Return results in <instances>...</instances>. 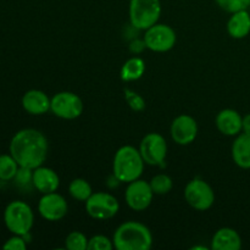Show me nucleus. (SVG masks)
<instances>
[{"instance_id":"412c9836","label":"nucleus","mask_w":250,"mask_h":250,"mask_svg":"<svg viewBox=\"0 0 250 250\" xmlns=\"http://www.w3.org/2000/svg\"><path fill=\"white\" fill-rule=\"evenodd\" d=\"M68 193L71 198H73L77 202H87L90 195L93 194L92 186L89 185L87 180L84 178H75L71 181L68 185Z\"/></svg>"},{"instance_id":"4468645a","label":"nucleus","mask_w":250,"mask_h":250,"mask_svg":"<svg viewBox=\"0 0 250 250\" xmlns=\"http://www.w3.org/2000/svg\"><path fill=\"white\" fill-rule=\"evenodd\" d=\"M32 185L42 194L56 192L60 187V177L50 167L39 166L34 168L32 173Z\"/></svg>"},{"instance_id":"b1692460","label":"nucleus","mask_w":250,"mask_h":250,"mask_svg":"<svg viewBox=\"0 0 250 250\" xmlns=\"http://www.w3.org/2000/svg\"><path fill=\"white\" fill-rule=\"evenodd\" d=\"M88 241L89 239L83 232L72 231L65 238V248L68 250H87Z\"/></svg>"},{"instance_id":"f03ea898","label":"nucleus","mask_w":250,"mask_h":250,"mask_svg":"<svg viewBox=\"0 0 250 250\" xmlns=\"http://www.w3.org/2000/svg\"><path fill=\"white\" fill-rule=\"evenodd\" d=\"M112 242L117 250H149L153 246V234L144 224L126 221L115 229Z\"/></svg>"},{"instance_id":"f8f14e48","label":"nucleus","mask_w":250,"mask_h":250,"mask_svg":"<svg viewBox=\"0 0 250 250\" xmlns=\"http://www.w3.org/2000/svg\"><path fill=\"white\" fill-rule=\"evenodd\" d=\"M68 204L65 198L53 192L43 194L38 202V212L46 221H60L67 215Z\"/></svg>"},{"instance_id":"1a4fd4ad","label":"nucleus","mask_w":250,"mask_h":250,"mask_svg":"<svg viewBox=\"0 0 250 250\" xmlns=\"http://www.w3.org/2000/svg\"><path fill=\"white\" fill-rule=\"evenodd\" d=\"M119 210V200L106 192L93 193L85 202V211L92 219L95 220L112 219Z\"/></svg>"},{"instance_id":"39448f33","label":"nucleus","mask_w":250,"mask_h":250,"mask_svg":"<svg viewBox=\"0 0 250 250\" xmlns=\"http://www.w3.org/2000/svg\"><path fill=\"white\" fill-rule=\"evenodd\" d=\"M129 22L133 28L146 31L158 23L161 15L160 0H129Z\"/></svg>"},{"instance_id":"393cba45","label":"nucleus","mask_w":250,"mask_h":250,"mask_svg":"<svg viewBox=\"0 0 250 250\" xmlns=\"http://www.w3.org/2000/svg\"><path fill=\"white\" fill-rule=\"evenodd\" d=\"M215 1L220 9L229 14H233L241 10H248L250 7V0H215Z\"/></svg>"},{"instance_id":"4be33fe9","label":"nucleus","mask_w":250,"mask_h":250,"mask_svg":"<svg viewBox=\"0 0 250 250\" xmlns=\"http://www.w3.org/2000/svg\"><path fill=\"white\" fill-rule=\"evenodd\" d=\"M20 165L11 154L0 155V180L11 181L16 176Z\"/></svg>"},{"instance_id":"7ed1b4c3","label":"nucleus","mask_w":250,"mask_h":250,"mask_svg":"<svg viewBox=\"0 0 250 250\" xmlns=\"http://www.w3.org/2000/svg\"><path fill=\"white\" fill-rule=\"evenodd\" d=\"M143 158L139 149L132 146H124L115 153L112 161V175L120 182L129 183L141 178L144 171Z\"/></svg>"},{"instance_id":"6ab92c4d","label":"nucleus","mask_w":250,"mask_h":250,"mask_svg":"<svg viewBox=\"0 0 250 250\" xmlns=\"http://www.w3.org/2000/svg\"><path fill=\"white\" fill-rule=\"evenodd\" d=\"M232 159L238 167L243 170L250 168V136L239 133L232 144Z\"/></svg>"},{"instance_id":"aec40b11","label":"nucleus","mask_w":250,"mask_h":250,"mask_svg":"<svg viewBox=\"0 0 250 250\" xmlns=\"http://www.w3.org/2000/svg\"><path fill=\"white\" fill-rule=\"evenodd\" d=\"M144 72H146V62L143 59L133 56L122 65L120 76L124 82H133L143 77Z\"/></svg>"},{"instance_id":"5701e85b","label":"nucleus","mask_w":250,"mask_h":250,"mask_svg":"<svg viewBox=\"0 0 250 250\" xmlns=\"http://www.w3.org/2000/svg\"><path fill=\"white\" fill-rule=\"evenodd\" d=\"M151 190L155 195H165L172 190L173 181L172 178L165 173H159L155 175L150 181H149Z\"/></svg>"},{"instance_id":"f3484780","label":"nucleus","mask_w":250,"mask_h":250,"mask_svg":"<svg viewBox=\"0 0 250 250\" xmlns=\"http://www.w3.org/2000/svg\"><path fill=\"white\" fill-rule=\"evenodd\" d=\"M242 248V238L236 229L222 227L217 229L211 239V249L214 250H239Z\"/></svg>"},{"instance_id":"a878e982","label":"nucleus","mask_w":250,"mask_h":250,"mask_svg":"<svg viewBox=\"0 0 250 250\" xmlns=\"http://www.w3.org/2000/svg\"><path fill=\"white\" fill-rule=\"evenodd\" d=\"M114 248L112 239L106 236H103V234L93 236L88 241V250H112Z\"/></svg>"},{"instance_id":"2eb2a0df","label":"nucleus","mask_w":250,"mask_h":250,"mask_svg":"<svg viewBox=\"0 0 250 250\" xmlns=\"http://www.w3.org/2000/svg\"><path fill=\"white\" fill-rule=\"evenodd\" d=\"M216 128L220 133L224 136L236 137L242 133V125H243V117L238 111L233 109H224L216 115L215 119Z\"/></svg>"},{"instance_id":"7c9ffc66","label":"nucleus","mask_w":250,"mask_h":250,"mask_svg":"<svg viewBox=\"0 0 250 250\" xmlns=\"http://www.w3.org/2000/svg\"><path fill=\"white\" fill-rule=\"evenodd\" d=\"M242 132L250 136V112L243 117V125H242Z\"/></svg>"},{"instance_id":"cd10ccee","label":"nucleus","mask_w":250,"mask_h":250,"mask_svg":"<svg viewBox=\"0 0 250 250\" xmlns=\"http://www.w3.org/2000/svg\"><path fill=\"white\" fill-rule=\"evenodd\" d=\"M2 248L6 250H24L27 248V243L24 241L23 236L14 234V237H11V238H9L5 242Z\"/></svg>"},{"instance_id":"c756f323","label":"nucleus","mask_w":250,"mask_h":250,"mask_svg":"<svg viewBox=\"0 0 250 250\" xmlns=\"http://www.w3.org/2000/svg\"><path fill=\"white\" fill-rule=\"evenodd\" d=\"M146 48V42L144 39H133V41L129 43V51L133 54H141L144 49Z\"/></svg>"},{"instance_id":"bb28decb","label":"nucleus","mask_w":250,"mask_h":250,"mask_svg":"<svg viewBox=\"0 0 250 250\" xmlns=\"http://www.w3.org/2000/svg\"><path fill=\"white\" fill-rule=\"evenodd\" d=\"M125 99L133 111H142L146 109V100L138 93L131 89H125Z\"/></svg>"},{"instance_id":"0eeeda50","label":"nucleus","mask_w":250,"mask_h":250,"mask_svg":"<svg viewBox=\"0 0 250 250\" xmlns=\"http://www.w3.org/2000/svg\"><path fill=\"white\" fill-rule=\"evenodd\" d=\"M144 42H146V49L155 53H166L173 49L177 42L175 29L168 24L155 23L144 31Z\"/></svg>"},{"instance_id":"20e7f679","label":"nucleus","mask_w":250,"mask_h":250,"mask_svg":"<svg viewBox=\"0 0 250 250\" xmlns=\"http://www.w3.org/2000/svg\"><path fill=\"white\" fill-rule=\"evenodd\" d=\"M4 222L12 234L27 236L34 224V214L32 208L22 200L9 203L4 211Z\"/></svg>"},{"instance_id":"c85d7f7f","label":"nucleus","mask_w":250,"mask_h":250,"mask_svg":"<svg viewBox=\"0 0 250 250\" xmlns=\"http://www.w3.org/2000/svg\"><path fill=\"white\" fill-rule=\"evenodd\" d=\"M32 173H33V170H31V168L20 167L14 180L16 181L17 185L24 187V186L32 183Z\"/></svg>"},{"instance_id":"9d476101","label":"nucleus","mask_w":250,"mask_h":250,"mask_svg":"<svg viewBox=\"0 0 250 250\" xmlns=\"http://www.w3.org/2000/svg\"><path fill=\"white\" fill-rule=\"evenodd\" d=\"M50 111L62 120H75L83 112V102L72 92H59L53 95Z\"/></svg>"},{"instance_id":"a211bd4d","label":"nucleus","mask_w":250,"mask_h":250,"mask_svg":"<svg viewBox=\"0 0 250 250\" xmlns=\"http://www.w3.org/2000/svg\"><path fill=\"white\" fill-rule=\"evenodd\" d=\"M227 33L233 39H243L250 33V14L248 10H241L231 14L227 21Z\"/></svg>"},{"instance_id":"9b49d317","label":"nucleus","mask_w":250,"mask_h":250,"mask_svg":"<svg viewBox=\"0 0 250 250\" xmlns=\"http://www.w3.org/2000/svg\"><path fill=\"white\" fill-rule=\"evenodd\" d=\"M154 195L155 194L151 190L149 182L138 178V180L127 183L125 200L128 208H131L134 211H144L150 207Z\"/></svg>"},{"instance_id":"423d86ee","label":"nucleus","mask_w":250,"mask_h":250,"mask_svg":"<svg viewBox=\"0 0 250 250\" xmlns=\"http://www.w3.org/2000/svg\"><path fill=\"white\" fill-rule=\"evenodd\" d=\"M185 199L198 211H207L214 205L215 193L211 186L202 178H193L185 188Z\"/></svg>"},{"instance_id":"dca6fc26","label":"nucleus","mask_w":250,"mask_h":250,"mask_svg":"<svg viewBox=\"0 0 250 250\" xmlns=\"http://www.w3.org/2000/svg\"><path fill=\"white\" fill-rule=\"evenodd\" d=\"M51 98L39 89H31L22 97V107L31 115H44L50 111Z\"/></svg>"},{"instance_id":"ddd939ff","label":"nucleus","mask_w":250,"mask_h":250,"mask_svg":"<svg viewBox=\"0 0 250 250\" xmlns=\"http://www.w3.org/2000/svg\"><path fill=\"white\" fill-rule=\"evenodd\" d=\"M198 124L190 115L182 114L176 117L170 127L172 141L178 146H188L193 143L198 136Z\"/></svg>"},{"instance_id":"f257e3e1","label":"nucleus","mask_w":250,"mask_h":250,"mask_svg":"<svg viewBox=\"0 0 250 250\" xmlns=\"http://www.w3.org/2000/svg\"><path fill=\"white\" fill-rule=\"evenodd\" d=\"M9 149L20 167L34 170L45 163L49 143L46 137L38 129L23 128L15 133Z\"/></svg>"},{"instance_id":"6e6552de","label":"nucleus","mask_w":250,"mask_h":250,"mask_svg":"<svg viewBox=\"0 0 250 250\" xmlns=\"http://www.w3.org/2000/svg\"><path fill=\"white\" fill-rule=\"evenodd\" d=\"M139 151L144 163L150 166H163L167 155V143L160 133L151 132L143 137Z\"/></svg>"}]
</instances>
